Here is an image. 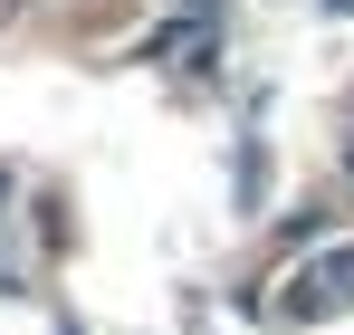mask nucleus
<instances>
[{"label":"nucleus","instance_id":"f257e3e1","mask_svg":"<svg viewBox=\"0 0 354 335\" xmlns=\"http://www.w3.org/2000/svg\"><path fill=\"white\" fill-rule=\"evenodd\" d=\"M278 326H316V316H354V249H326L288 278V297L268 307Z\"/></svg>","mask_w":354,"mask_h":335}]
</instances>
